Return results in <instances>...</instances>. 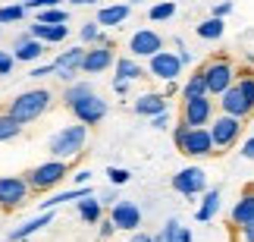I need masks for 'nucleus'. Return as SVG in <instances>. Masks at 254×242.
I'll return each instance as SVG.
<instances>
[{"mask_svg": "<svg viewBox=\"0 0 254 242\" xmlns=\"http://www.w3.org/2000/svg\"><path fill=\"white\" fill-rule=\"evenodd\" d=\"M173 142L176 148H179L185 158H207V154H217L213 148V135L210 129H204V126H185L182 120L173 126Z\"/></svg>", "mask_w": 254, "mask_h": 242, "instance_id": "obj_1", "label": "nucleus"}, {"mask_svg": "<svg viewBox=\"0 0 254 242\" xmlns=\"http://www.w3.org/2000/svg\"><path fill=\"white\" fill-rule=\"evenodd\" d=\"M51 104H54V94L47 88H32V91L16 94V98L6 104V113H13V117L25 126V123H35L38 117H44V113L51 110Z\"/></svg>", "mask_w": 254, "mask_h": 242, "instance_id": "obj_2", "label": "nucleus"}, {"mask_svg": "<svg viewBox=\"0 0 254 242\" xmlns=\"http://www.w3.org/2000/svg\"><path fill=\"white\" fill-rule=\"evenodd\" d=\"M85 139H88V126L85 123L63 126L60 132L51 135L47 151H51V158H57V161H75L82 154V148H85Z\"/></svg>", "mask_w": 254, "mask_h": 242, "instance_id": "obj_3", "label": "nucleus"}, {"mask_svg": "<svg viewBox=\"0 0 254 242\" xmlns=\"http://www.w3.org/2000/svg\"><path fill=\"white\" fill-rule=\"evenodd\" d=\"M72 170V161H47V163H38V167L25 170L22 176L28 179V186H32V192H51L54 186H60V182L69 176Z\"/></svg>", "mask_w": 254, "mask_h": 242, "instance_id": "obj_4", "label": "nucleus"}, {"mask_svg": "<svg viewBox=\"0 0 254 242\" xmlns=\"http://www.w3.org/2000/svg\"><path fill=\"white\" fill-rule=\"evenodd\" d=\"M204 79H207V91L213 98H220L223 91H229L232 85H236V70H232V63L226 57H210L207 63L201 66Z\"/></svg>", "mask_w": 254, "mask_h": 242, "instance_id": "obj_5", "label": "nucleus"}, {"mask_svg": "<svg viewBox=\"0 0 254 242\" xmlns=\"http://www.w3.org/2000/svg\"><path fill=\"white\" fill-rule=\"evenodd\" d=\"M242 129H245V120H239V117H229V113H220V117H213L210 135H213V145L220 148V154L239 142Z\"/></svg>", "mask_w": 254, "mask_h": 242, "instance_id": "obj_6", "label": "nucleus"}, {"mask_svg": "<svg viewBox=\"0 0 254 242\" xmlns=\"http://www.w3.org/2000/svg\"><path fill=\"white\" fill-rule=\"evenodd\" d=\"M28 192H32V186L25 176H0V208L3 211L22 208L28 201Z\"/></svg>", "mask_w": 254, "mask_h": 242, "instance_id": "obj_7", "label": "nucleus"}, {"mask_svg": "<svg viewBox=\"0 0 254 242\" xmlns=\"http://www.w3.org/2000/svg\"><path fill=\"white\" fill-rule=\"evenodd\" d=\"M179 120L185 126H207L213 120V101H210V94H204V98H182Z\"/></svg>", "mask_w": 254, "mask_h": 242, "instance_id": "obj_8", "label": "nucleus"}, {"mask_svg": "<svg viewBox=\"0 0 254 242\" xmlns=\"http://www.w3.org/2000/svg\"><path fill=\"white\" fill-rule=\"evenodd\" d=\"M69 113L75 117V123H85V126H97L104 117H107V101L101 98V94H85L82 101H75L72 107H69Z\"/></svg>", "mask_w": 254, "mask_h": 242, "instance_id": "obj_9", "label": "nucleus"}, {"mask_svg": "<svg viewBox=\"0 0 254 242\" xmlns=\"http://www.w3.org/2000/svg\"><path fill=\"white\" fill-rule=\"evenodd\" d=\"M182 57L179 54H173V51H160V54H154L151 57V63H148V70L154 79H160V82H176L182 76Z\"/></svg>", "mask_w": 254, "mask_h": 242, "instance_id": "obj_10", "label": "nucleus"}, {"mask_svg": "<svg viewBox=\"0 0 254 242\" xmlns=\"http://www.w3.org/2000/svg\"><path fill=\"white\" fill-rule=\"evenodd\" d=\"M173 189L179 192V195H185V198H194V195H201V192L207 189V173L201 167H185V170H179L173 176Z\"/></svg>", "mask_w": 254, "mask_h": 242, "instance_id": "obj_11", "label": "nucleus"}, {"mask_svg": "<svg viewBox=\"0 0 254 242\" xmlns=\"http://www.w3.org/2000/svg\"><path fill=\"white\" fill-rule=\"evenodd\" d=\"M82 60H85V47H69L54 60V76L60 82H75V76L82 73Z\"/></svg>", "mask_w": 254, "mask_h": 242, "instance_id": "obj_12", "label": "nucleus"}, {"mask_svg": "<svg viewBox=\"0 0 254 242\" xmlns=\"http://www.w3.org/2000/svg\"><path fill=\"white\" fill-rule=\"evenodd\" d=\"M110 220L116 230H126V233H135L141 227V208L132 205V201H116L110 208Z\"/></svg>", "mask_w": 254, "mask_h": 242, "instance_id": "obj_13", "label": "nucleus"}, {"mask_svg": "<svg viewBox=\"0 0 254 242\" xmlns=\"http://www.w3.org/2000/svg\"><path fill=\"white\" fill-rule=\"evenodd\" d=\"M113 66V47L110 44H94L85 51V60H82V73L85 76H97L104 70Z\"/></svg>", "mask_w": 254, "mask_h": 242, "instance_id": "obj_14", "label": "nucleus"}, {"mask_svg": "<svg viewBox=\"0 0 254 242\" xmlns=\"http://www.w3.org/2000/svg\"><path fill=\"white\" fill-rule=\"evenodd\" d=\"M129 51H132V57H148V60H151L154 54H160V51H163V38L154 32V28H141V32H135V35H132Z\"/></svg>", "mask_w": 254, "mask_h": 242, "instance_id": "obj_15", "label": "nucleus"}, {"mask_svg": "<svg viewBox=\"0 0 254 242\" xmlns=\"http://www.w3.org/2000/svg\"><path fill=\"white\" fill-rule=\"evenodd\" d=\"M220 110H223V113H229V117H239V120H248L251 113H254L239 85H232L229 91H223V94H220Z\"/></svg>", "mask_w": 254, "mask_h": 242, "instance_id": "obj_16", "label": "nucleus"}, {"mask_svg": "<svg viewBox=\"0 0 254 242\" xmlns=\"http://www.w3.org/2000/svg\"><path fill=\"white\" fill-rule=\"evenodd\" d=\"M9 51H13L16 60H22V63H35L38 57L44 54V41H38L35 35H19Z\"/></svg>", "mask_w": 254, "mask_h": 242, "instance_id": "obj_17", "label": "nucleus"}, {"mask_svg": "<svg viewBox=\"0 0 254 242\" xmlns=\"http://www.w3.org/2000/svg\"><path fill=\"white\" fill-rule=\"evenodd\" d=\"M167 94H157V91H148V94H141L138 101H135V113L138 117H157V113H167Z\"/></svg>", "mask_w": 254, "mask_h": 242, "instance_id": "obj_18", "label": "nucleus"}, {"mask_svg": "<svg viewBox=\"0 0 254 242\" xmlns=\"http://www.w3.org/2000/svg\"><path fill=\"white\" fill-rule=\"evenodd\" d=\"M51 220H54V214H51V211H41V214H38V217L25 220L22 227L9 230V233H6V239H9V242H22V239H28L32 233H38V230H44L47 224H51Z\"/></svg>", "mask_w": 254, "mask_h": 242, "instance_id": "obj_19", "label": "nucleus"}, {"mask_svg": "<svg viewBox=\"0 0 254 242\" xmlns=\"http://www.w3.org/2000/svg\"><path fill=\"white\" fill-rule=\"evenodd\" d=\"M229 220H232L236 227H245V224H251V220H254V186L242 192V198L236 201V208H232Z\"/></svg>", "mask_w": 254, "mask_h": 242, "instance_id": "obj_20", "label": "nucleus"}, {"mask_svg": "<svg viewBox=\"0 0 254 242\" xmlns=\"http://www.w3.org/2000/svg\"><path fill=\"white\" fill-rule=\"evenodd\" d=\"M28 35H35L38 41H44V44H60V41H66L69 28H66V25H44V22L35 19V25L28 28Z\"/></svg>", "mask_w": 254, "mask_h": 242, "instance_id": "obj_21", "label": "nucleus"}, {"mask_svg": "<svg viewBox=\"0 0 254 242\" xmlns=\"http://www.w3.org/2000/svg\"><path fill=\"white\" fill-rule=\"evenodd\" d=\"M116 79H120V82H138V79H144V70H141L138 57H120V60H116Z\"/></svg>", "mask_w": 254, "mask_h": 242, "instance_id": "obj_22", "label": "nucleus"}, {"mask_svg": "<svg viewBox=\"0 0 254 242\" xmlns=\"http://www.w3.org/2000/svg\"><path fill=\"white\" fill-rule=\"evenodd\" d=\"M129 3H116V6H104V9H97V19L94 22L97 25H120V22H126L129 19Z\"/></svg>", "mask_w": 254, "mask_h": 242, "instance_id": "obj_23", "label": "nucleus"}, {"mask_svg": "<svg viewBox=\"0 0 254 242\" xmlns=\"http://www.w3.org/2000/svg\"><path fill=\"white\" fill-rule=\"evenodd\" d=\"M220 211V189H210V192H204V201H201V208H198V217L201 224H207V220H213V214Z\"/></svg>", "mask_w": 254, "mask_h": 242, "instance_id": "obj_24", "label": "nucleus"}, {"mask_svg": "<svg viewBox=\"0 0 254 242\" xmlns=\"http://www.w3.org/2000/svg\"><path fill=\"white\" fill-rule=\"evenodd\" d=\"M194 32H198V38H204V41H217V38H223L226 25H223L220 16H210V19H204V22L194 28Z\"/></svg>", "mask_w": 254, "mask_h": 242, "instance_id": "obj_25", "label": "nucleus"}, {"mask_svg": "<svg viewBox=\"0 0 254 242\" xmlns=\"http://www.w3.org/2000/svg\"><path fill=\"white\" fill-rule=\"evenodd\" d=\"M204 94H210L207 91V79H204V73H191L189 76V82L182 85V98H204Z\"/></svg>", "mask_w": 254, "mask_h": 242, "instance_id": "obj_26", "label": "nucleus"}, {"mask_svg": "<svg viewBox=\"0 0 254 242\" xmlns=\"http://www.w3.org/2000/svg\"><path fill=\"white\" fill-rule=\"evenodd\" d=\"M75 211H79V217L88 220V224H97V220H101V201H94L91 195L75 201Z\"/></svg>", "mask_w": 254, "mask_h": 242, "instance_id": "obj_27", "label": "nucleus"}, {"mask_svg": "<svg viewBox=\"0 0 254 242\" xmlns=\"http://www.w3.org/2000/svg\"><path fill=\"white\" fill-rule=\"evenodd\" d=\"M22 132V123H19L13 113H6V110H0V142H9V139H16V135Z\"/></svg>", "mask_w": 254, "mask_h": 242, "instance_id": "obj_28", "label": "nucleus"}, {"mask_svg": "<svg viewBox=\"0 0 254 242\" xmlns=\"http://www.w3.org/2000/svg\"><path fill=\"white\" fill-rule=\"evenodd\" d=\"M91 91H94L91 82H72L69 88H66V94H63V104H66V107H72L75 101H82L85 94H91Z\"/></svg>", "mask_w": 254, "mask_h": 242, "instance_id": "obj_29", "label": "nucleus"}, {"mask_svg": "<svg viewBox=\"0 0 254 242\" xmlns=\"http://www.w3.org/2000/svg\"><path fill=\"white\" fill-rule=\"evenodd\" d=\"M38 22H44V25H66L69 22V13L60 6H54V9H41L38 13Z\"/></svg>", "mask_w": 254, "mask_h": 242, "instance_id": "obj_30", "label": "nucleus"}, {"mask_svg": "<svg viewBox=\"0 0 254 242\" xmlns=\"http://www.w3.org/2000/svg\"><path fill=\"white\" fill-rule=\"evenodd\" d=\"M236 85L242 88V94H245V101L251 104V110H254V73H239Z\"/></svg>", "mask_w": 254, "mask_h": 242, "instance_id": "obj_31", "label": "nucleus"}, {"mask_svg": "<svg viewBox=\"0 0 254 242\" xmlns=\"http://www.w3.org/2000/svg\"><path fill=\"white\" fill-rule=\"evenodd\" d=\"M179 227H182L179 220H167V227H163L160 233L154 236V242H182V239H179Z\"/></svg>", "mask_w": 254, "mask_h": 242, "instance_id": "obj_32", "label": "nucleus"}, {"mask_svg": "<svg viewBox=\"0 0 254 242\" xmlns=\"http://www.w3.org/2000/svg\"><path fill=\"white\" fill-rule=\"evenodd\" d=\"M25 16V3H13V6H0V25L3 22H19Z\"/></svg>", "mask_w": 254, "mask_h": 242, "instance_id": "obj_33", "label": "nucleus"}, {"mask_svg": "<svg viewBox=\"0 0 254 242\" xmlns=\"http://www.w3.org/2000/svg\"><path fill=\"white\" fill-rule=\"evenodd\" d=\"M176 13V3H170V0H167V3H157V6H151L148 9V19H154V22H160V19H170Z\"/></svg>", "mask_w": 254, "mask_h": 242, "instance_id": "obj_34", "label": "nucleus"}, {"mask_svg": "<svg viewBox=\"0 0 254 242\" xmlns=\"http://www.w3.org/2000/svg\"><path fill=\"white\" fill-rule=\"evenodd\" d=\"M79 35H82V41H88V44H94V41L101 44V41H104V38H101V28H97V22H85Z\"/></svg>", "mask_w": 254, "mask_h": 242, "instance_id": "obj_35", "label": "nucleus"}, {"mask_svg": "<svg viewBox=\"0 0 254 242\" xmlns=\"http://www.w3.org/2000/svg\"><path fill=\"white\" fill-rule=\"evenodd\" d=\"M63 0H25V9H35V13H41V9H54L60 6Z\"/></svg>", "mask_w": 254, "mask_h": 242, "instance_id": "obj_36", "label": "nucleus"}, {"mask_svg": "<svg viewBox=\"0 0 254 242\" xmlns=\"http://www.w3.org/2000/svg\"><path fill=\"white\" fill-rule=\"evenodd\" d=\"M13 63H16L13 51H0V76H9V73H13Z\"/></svg>", "mask_w": 254, "mask_h": 242, "instance_id": "obj_37", "label": "nucleus"}, {"mask_svg": "<svg viewBox=\"0 0 254 242\" xmlns=\"http://www.w3.org/2000/svg\"><path fill=\"white\" fill-rule=\"evenodd\" d=\"M107 176H110L113 186H123V182H129V170H123V167H110V170H107Z\"/></svg>", "mask_w": 254, "mask_h": 242, "instance_id": "obj_38", "label": "nucleus"}, {"mask_svg": "<svg viewBox=\"0 0 254 242\" xmlns=\"http://www.w3.org/2000/svg\"><path fill=\"white\" fill-rule=\"evenodd\" d=\"M51 73H54V63H47V66H35V70L28 73V79H35V82H38V79H44V76H51Z\"/></svg>", "mask_w": 254, "mask_h": 242, "instance_id": "obj_39", "label": "nucleus"}, {"mask_svg": "<svg viewBox=\"0 0 254 242\" xmlns=\"http://www.w3.org/2000/svg\"><path fill=\"white\" fill-rule=\"evenodd\" d=\"M239 233H242V242H254V220L245 227H239Z\"/></svg>", "mask_w": 254, "mask_h": 242, "instance_id": "obj_40", "label": "nucleus"}, {"mask_svg": "<svg viewBox=\"0 0 254 242\" xmlns=\"http://www.w3.org/2000/svg\"><path fill=\"white\" fill-rule=\"evenodd\" d=\"M151 126H154V129H167L170 117H167V113H157V117H151Z\"/></svg>", "mask_w": 254, "mask_h": 242, "instance_id": "obj_41", "label": "nucleus"}, {"mask_svg": "<svg viewBox=\"0 0 254 242\" xmlns=\"http://www.w3.org/2000/svg\"><path fill=\"white\" fill-rule=\"evenodd\" d=\"M242 158H248V161H254V139H248L245 145H242Z\"/></svg>", "mask_w": 254, "mask_h": 242, "instance_id": "obj_42", "label": "nucleus"}, {"mask_svg": "<svg viewBox=\"0 0 254 242\" xmlns=\"http://www.w3.org/2000/svg\"><path fill=\"white\" fill-rule=\"evenodd\" d=\"M229 9H232V3H229V0H226V3H220L217 9H213V16H220V19H223V16L229 13Z\"/></svg>", "mask_w": 254, "mask_h": 242, "instance_id": "obj_43", "label": "nucleus"}, {"mask_svg": "<svg viewBox=\"0 0 254 242\" xmlns=\"http://www.w3.org/2000/svg\"><path fill=\"white\" fill-rule=\"evenodd\" d=\"M113 230H116V227H113V220H110V217H107V220H104V227H101V236H110V233H113Z\"/></svg>", "mask_w": 254, "mask_h": 242, "instance_id": "obj_44", "label": "nucleus"}, {"mask_svg": "<svg viewBox=\"0 0 254 242\" xmlns=\"http://www.w3.org/2000/svg\"><path fill=\"white\" fill-rule=\"evenodd\" d=\"M129 242H154V236H148V233H135Z\"/></svg>", "mask_w": 254, "mask_h": 242, "instance_id": "obj_45", "label": "nucleus"}, {"mask_svg": "<svg viewBox=\"0 0 254 242\" xmlns=\"http://www.w3.org/2000/svg\"><path fill=\"white\" fill-rule=\"evenodd\" d=\"M179 239H182V242H191V230H185V227H179Z\"/></svg>", "mask_w": 254, "mask_h": 242, "instance_id": "obj_46", "label": "nucleus"}, {"mask_svg": "<svg viewBox=\"0 0 254 242\" xmlns=\"http://www.w3.org/2000/svg\"><path fill=\"white\" fill-rule=\"evenodd\" d=\"M88 176H91V173H88V170H82V173H75V176H72V179H75V182H79V186H82V182H85Z\"/></svg>", "mask_w": 254, "mask_h": 242, "instance_id": "obj_47", "label": "nucleus"}, {"mask_svg": "<svg viewBox=\"0 0 254 242\" xmlns=\"http://www.w3.org/2000/svg\"><path fill=\"white\" fill-rule=\"evenodd\" d=\"M126 85H129V82H120V79H116V82H113V91H116V94H123V91H126Z\"/></svg>", "mask_w": 254, "mask_h": 242, "instance_id": "obj_48", "label": "nucleus"}, {"mask_svg": "<svg viewBox=\"0 0 254 242\" xmlns=\"http://www.w3.org/2000/svg\"><path fill=\"white\" fill-rule=\"evenodd\" d=\"M69 3H75V6H85V3H97V0H69Z\"/></svg>", "mask_w": 254, "mask_h": 242, "instance_id": "obj_49", "label": "nucleus"}, {"mask_svg": "<svg viewBox=\"0 0 254 242\" xmlns=\"http://www.w3.org/2000/svg\"><path fill=\"white\" fill-rule=\"evenodd\" d=\"M132 3H141V0H132Z\"/></svg>", "mask_w": 254, "mask_h": 242, "instance_id": "obj_50", "label": "nucleus"}, {"mask_svg": "<svg viewBox=\"0 0 254 242\" xmlns=\"http://www.w3.org/2000/svg\"><path fill=\"white\" fill-rule=\"evenodd\" d=\"M22 3H25V0H22Z\"/></svg>", "mask_w": 254, "mask_h": 242, "instance_id": "obj_51", "label": "nucleus"}]
</instances>
